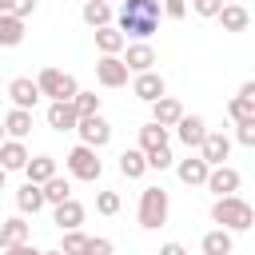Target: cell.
I'll use <instances>...</instances> for the list:
<instances>
[{"mask_svg": "<svg viewBox=\"0 0 255 255\" xmlns=\"http://www.w3.org/2000/svg\"><path fill=\"white\" fill-rule=\"evenodd\" d=\"M159 0H124V8H120V36L128 40V36H135L139 44L159 28Z\"/></svg>", "mask_w": 255, "mask_h": 255, "instance_id": "6da1fadb", "label": "cell"}, {"mask_svg": "<svg viewBox=\"0 0 255 255\" xmlns=\"http://www.w3.org/2000/svg\"><path fill=\"white\" fill-rule=\"evenodd\" d=\"M211 219H215L223 231H247V227L255 223V211H251V203H247L243 195H219V199L211 203Z\"/></svg>", "mask_w": 255, "mask_h": 255, "instance_id": "7a4b0ae2", "label": "cell"}, {"mask_svg": "<svg viewBox=\"0 0 255 255\" xmlns=\"http://www.w3.org/2000/svg\"><path fill=\"white\" fill-rule=\"evenodd\" d=\"M36 88H40V96H48L52 104H72V96L80 92L76 76H72V72H60V68H44V72L36 76Z\"/></svg>", "mask_w": 255, "mask_h": 255, "instance_id": "3957f363", "label": "cell"}, {"mask_svg": "<svg viewBox=\"0 0 255 255\" xmlns=\"http://www.w3.org/2000/svg\"><path fill=\"white\" fill-rule=\"evenodd\" d=\"M167 211H171V199H167V191L163 187H143L139 191V227H147V231H155V227H163L167 223Z\"/></svg>", "mask_w": 255, "mask_h": 255, "instance_id": "277c9868", "label": "cell"}, {"mask_svg": "<svg viewBox=\"0 0 255 255\" xmlns=\"http://www.w3.org/2000/svg\"><path fill=\"white\" fill-rule=\"evenodd\" d=\"M68 171H72V179H84V183H96L100 175H104V163L96 159V151L92 147H72L68 151Z\"/></svg>", "mask_w": 255, "mask_h": 255, "instance_id": "5b68a950", "label": "cell"}, {"mask_svg": "<svg viewBox=\"0 0 255 255\" xmlns=\"http://www.w3.org/2000/svg\"><path fill=\"white\" fill-rule=\"evenodd\" d=\"M76 131H80V143L92 147V151H100V147L112 143V124H108L104 116H84V120L76 124Z\"/></svg>", "mask_w": 255, "mask_h": 255, "instance_id": "8992f818", "label": "cell"}, {"mask_svg": "<svg viewBox=\"0 0 255 255\" xmlns=\"http://www.w3.org/2000/svg\"><path fill=\"white\" fill-rule=\"evenodd\" d=\"M239 183H243V175H239L235 167H227V163L211 167V171H207V179H203V187H207V191H215V199H219V195H235V191H239Z\"/></svg>", "mask_w": 255, "mask_h": 255, "instance_id": "52a82bcc", "label": "cell"}, {"mask_svg": "<svg viewBox=\"0 0 255 255\" xmlns=\"http://www.w3.org/2000/svg\"><path fill=\"white\" fill-rule=\"evenodd\" d=\"M128 76H131V72L124 68L120 56H100V60H96V80H100L104 88H124Z\"/></svg>", "mask_w": 255, "mask_h": 255, "instance_id": "ba28073f", "label": "cell"}, {"mask_svg": "<svg viewBox=\"0 0 255 255\" xmlns=\"http://www.w3.org/2000/svg\"><path fill=\"white\" fill-rule=\"evenodd\" d=\"M8 100H12V108H24V112H32L36 104H40V88H36V80H28V76H16L8 88Z\"/></svg>", "mask_w": 255, "mask_h": 255, "instance_id": "9c48e42d", "label": "cell"}, {"mask_svg": "<svg viewBox=\"0 0 255 255\" xmlns=\"http://www.w3.org/2000/svg\"><path fill=\"white\" fill-rule=\"evenodd\" d=\"M227 155H231V139H227L223 131H207L203 143H199V159H203L207 167H219Z\"/></svg>", "mask_w": 255, "mask_h": 255, "instance_id": "30bf717a", "label": "cell"}, {"mask_svg": "<svg viewBox=\"0 0 255 255\" xmlns=\"http://www.w3.org/2000/svg\"><path fill=\"white\" fill-rule=\"evenodd\" d=\"M131 92H135L143 104H155L159 96H167V84H163V76L151 68V72H139V76L131 80Z\"/></svg>", "mask_w": 255, "mask_h": 255, "instance_id": "8fae6325", "label": "cell"}, {"mask_svg": "<svg viewBox=\"0 0 255 255\" xmlns=\"http://www.w3.org/2000/svg\"><path fill=\"white\" fill-rule=\"evenodd\" d=\"M175 135H179V143L183 147H199L203 143V135H207V120L203 116H179V124H175Z\"/></svg>", "mask_w": 255, "mask_h": 255, "instance_id": "7c38bea8", "label": "cell"}, {"mask_svg": "<svg viewBox=\"0 0 255 255\" xmlns=\"http://www.w3.org/2000/svg\"><path fill=\"white\" fill-rule=\"evenodd\" d=\"M120 60H124L128 72L139 76V72H151V64H155V48H151V44H128Z\"/></svg>", "mask_w": 255, "mask_h": 255, "instance_id": "4fadbf2b", "label": "cell"}, {"mask_svg": "<svg viewBox=\"0 0 255 255\" xmlns=\"http://www.w3.org/2000/svg\"><path fill=\"white\" fill-rule=\"evenodd\" d=\"M179 116H183V104L175 100V96H159L155 104H151V124H159V128H175L179 124Z\"/></svg>", "mask_w": 255, "mask_h": 255, "instance_id": "5bb4252c", "label": "cell"}, {"mask_svg": "<svg viewBox=\"0 0 255 255\" xmlns=\"http://www.w3.org/2000/svg\"><path fill=\"white\" fill-rule=\"evenodd\" d=\"M84 215H88V211H84L80 199H64V203H56V211H52V219H56L60 231H80Z\"/></svg>", "mask_w": 255, "mask_h": 255, "instance_id": "9a60e30c", "label": "cell"}, {"mask_svg": "<svg viewBox=\"0 0 255 255\" xmlns=\"http://www.w3.org/2000/svg\"><path fill=\"white\" fill-rule=\"evenodd\" d=\"M28 235H32V223H28L24 215L4 219V223H0V251H8V247H16V243H28Z\"/></svg>", "mask_w": 255, "mask_h": 255, "instance_id": "2e32d148", "label": "cell"}, {"mask_svg": "<svg viewBox=\"0 0 255 255\" xmlns=\"http://www.w3.org/2000/svg\"><path fill=\"white\" fill-rule=\"evenodd\" d=\"M28 159H32V155H28L24 139H4V143H0V167H4V171H24Z\"/></svg>", "mask_w": 255, "mask_h": 255, "instance_id": "e0dca14e", "label": "cell"}, {"mask_svg": "<svg viewBox=\"0 0 255 255\" xmlns=\"http://www.w3.org/2000/svg\"><path fill=\"white\" fill-rule=\"evenodd\" d=\"M215 20L223 24V32H247V24H251V12H247L243 4H223Z\"/></svg>", "mask_w": 255, "mask_h": 255, "instance_id": "ac0fdd59", "label": "cell"}, {"mask_svg": "<svg viewBox=\"0 0 255 255\" xmlns=\"http://www.w3.org/2000/svg\"><path fill=\"white\" fill-rule=\"evenodd\" d=\"M76 124H80V116L72 104H48V128L52 131H76Z\"/></svg>", "mask_w": 255, "mask_h": 255, "instance_id": "d6986e66", "label": "cell"}, {"mask_svg": "<svg viewBox=\"0 0 255 255\" xmlns=\"http://www.w3.org/2000/svg\"><path fill=\"white\" fill-rule=\"evenodd\" d=\"M207 171H211V167H207L199 155H191V159H179V163H175V175H179V183H187V187H199V183L207 179Z\"/></svg>", "mask_w": 255, "mask_h": 255, "instance_id": "ffe728a7", "label": "cell"}, {"mask_svg": "<svg viewBox=\"0 0 255 255\" xmlns=\"http://www.w3.org/2000/svg\"><path fill=\"white\" fill-rule=\"evenodd\" d=\"M96 48H100V56H120L124 48H128V40L120 36V28H96Z\"/></svg>", "mask_w": 255, "mask_h": 255, "instance_id": "44dd1931", "label": "cell"}, {"mask_svg": "<svg viewBox=\"0 0 255 255\" xmlns=\"http://www.w3.org/2000/svg\"><path fill=\"white\" fill-rule=\"evenodd\" d=\"M28 131H32V112L12 108V112L4 116V135H8V139H24Z\"/></svg>", "mask_w": 255, "mask_h": 255, "instance_id": "7402d4cb", "label": "cell"}, {"mask_svg": "<svg viewBox=\"0 0 255 255\" xmlns=\"http://www.w3.org/2000/svg\"><path fill=\"white\" fill-rule=\"evenodd\" d=\"M24 175H28V183H48L56 175V159L52 155H32L24 163Z\"/></svg>", "mask_w": 255, "mask_h": 255, "instance_id": "603a6c76", "label": "cell"}, {"mask_svg": "<svg viewBox=\"0 0 255 255\" xmlns=\"http://www.w3.org/2000/svg\"><path fill=\"white\" fill-rule=\"evenodd\" d=\"M16 207H20V215H36V211H44L40 183H24V187L16 191Z\"/></svg>", "mask_w": 255, "mask_h": 255, "instance_id": "cb8c5ba5", "label": "cell"}, {"mask_svg": "<svg viewBox=\"0 0 255 255\" xmlns=\"http://www.w3.org/2000/svg\"><path fill=\"white\" fill-rule=\"evenodd\" d=\"M24 40V20H16L12 12H0V48H16Z\"/></svg>", "mask_w": 255, "mask_h": 255, "instance_id": "d4e9b609", "label": "cell"}, {"mask_svg": "<svg viewBox=\"0 0 255 255\" xmlns=\"http://www.w3.org/2000/svg\"><path fill=\"white\" fill-rule=\"evenodd\" d=\"M143 171H147V159H143V151H139V147H128V151L120 155V175H124V179H139Z\"/></svg>", "mask_w": 255, "mask_h": 255, "instance_id": "484cf974", "label": "cell"}, {"mask_svg": "<svg viewBox=\"0 0 255 255\" xmlns=\"http://www.w3.org/2000/svg\"><path fill=\"white\" fill-rule=\"evenodd\" d=\"M40 195H44V203H64V199H72V183L64 179V175H52L48 183H40Z\"/></svg>", "mask_w": 255, "mask_h": 255, "instance_id": "4316f807", "label": "cell"}, {"mask_svg": "<svg viewBox=\"0 0 255 255\" xmlns=\"http://www.w3.org/2000/svg\"><path fill=\"white\" fill-rule=\"evenodd\" d=\"M231 247H235V239L223 227H215V231L203 235V255H231Z\"/></svg>", "mask_w": 255, "mask_h": 255, "instance_id": "83f0119b", "label": "cell"}, {"mask_svg": "<svg viewBox=\"0 0 255 255\" xmlns=\"http://www.w3.org/2000/svg\"><path fill=\"white\" fill-rule=\"evenodd\" d=\"M80 16H84L88 28H108V24H112V8L100 4V0H84V12H80Z\"/></svg>", "mask_w": 255, "mask_h": 255, "instance_id": "f1b7e54d", "label": "cell"}, {"mask_svg": "<svg viewBox=\"0 0 255 255\" xmlns=\"http://www.w3.org/2000/svg\"><path fill=\"white\" fill-rule=\"evenodd\" d=\"M155 147H167V128L143 124V128H139V151L147 155V151H155Z\"/></svg>", "mask_w": 255, "mask_h": 255, "instance_id": "f546056e", "label": "cell"}, {"mask_svg": "<svg viewBox=\"0 0 255 255\" xmlns=\"http://www.w3.org/2000/svg\"><path fill=\"white\" fill-rule=\"evenodd\" d=\"M72 108H76L80 120H84V116H100V96H96V92H76V96H72Z\"/></svg>", "mask_w": 255, "mask_h": 255, "instance_id": "4dcf8cb0", "label": "cell"}, {"mask_svg": "<svg viewBox=\"0 0 255 255\" xmlns=\"http://www.w3.org/2000/svg\"><path fill=\"white\" fill-rule=\"evenodd\" d=\"M227 116H231L235 124H243V120H255V100H243V96H235V100L227 104Z\"/></svg>", "mask_w": 255, "mask_h": 255, "instance_id": "1f68e13d", "label": "cell"}, {"mask_svg": "<svg viewBox=\"0 0 255 255\" xmlns=\"http://www.w3.org/2000/svg\"><path fill=\"white\" fill-rule=\"evenodd\" d=\"M84 247H88V235L84 231H64V243L56 251L60 255H84Z\"/></svg>", "mask_w": 255, "mask_h": 255, "instance_id": "d6a6232c", "label": "cell"}, {"mask_svg": "<svg viewBox=\"0 0 255 255\" xmlns=\"http://www.w3.org/2000/svg\"><path fill=\"white\" fill-rule=\"evenodd\" d=\"M96 211L100 215H120V195L116 191H96Z\"/></svg>", "mask_w": 255, "mask_h": 255, "instance_id": "836d02e7", "label": "cell"}, {"mask_svg": "<svg viewBox=\"0 0 255 255\" xmlns=\"http://www.w3.org/2000/svg\"><path fill=\"white\" fill-rule=\"evenodd\" d=\"M143 159H147V167H155V171H163V167L175 163V159H171V147H155V151H147Z\"/></svg>", "mask_w": 255, "mask_h": 255, "instance_id": "e575fe53", "label": "cell"}, {"mask_svg": "<svg viewBox=\"0 0 255 255\" xmlns=\"http://www.w3.org/2000/svg\"><path fill=\"white\" fill-rule=\"evenodd\" d=\"M235 139H239L243 147H255V120H243V124H235Z\"/></svg>", "mask_w": 255, "mask_h": 255, "instance_id": "d590c367", "label": "cell"}, {"mask_svg": "<svg viewBox=\"0 0 255 255\" xmlns=\"http://www.w3.org/2000/svg\"><path fill=\"white\" fill-rule=\"evenodd\" d=\"M116 247H112V239H104V235H88V247H84V255H112Z\"/></svg>", "mask_w": 255, "mask_h": 255, "instance_id": "8d00e7d4", "label": "cell"}, {"mask_svg": "<svg viewBox=\"0 0 255 255\" xmlns=\"http://www.w3.org/2000/svg\"><path fill=\"white\" fill-rule=\"evenodd\" d=\"M159 12H163L167 20H183V16H187V4H183V0H163Z\"/></svg>", "mask_w": 255, "mask_h": 255, "instance_id": "74e56055", "label": "cell"}, {"mask_svg": "<svg viewBox=\"0 0 255 255\" xmlns=\"http://www.w3.org/2000/svg\"><path fill=\"white\" fill-rule=\"evenodd\" d=\"M8 12H12L16 20H28V16L36 12V0H8Z\"/></svg>", "mask_w": 255, "mask_h": 255, "instance_id": "f35d334b", "label": "cell"}, {"mask_svg": "<svg viewBox=\"0 0 255 255\" xmlns=\"http://www.w3.org/2000/svg\"><path fill=\"white\" fill-rule=\"evenodd\" d=\"M191 8H195V16H219L223 0H191Z\"/></svg>", "mask_w": 255, "mask_h": 255, "instance_id": "ab89813d", "label": "cell"}, {"mask_svg": "<svg viewBox=\"0 0 255 255\" xmlns=\"http://www.w3.org/2000/svg\"><path fill=\"white\" fill-rule=\"evenodd\" d=\"M4 255H40V251H36L32 243H16V247H8Z\"/></svg>", "mask_w": 255, "mask_h": 255, "instance_id": "60d3db41", "label": "cell"}, {"mask_svg": "<svg viewBox=\"0 0 255 255\" xmlns=\"http://www.w3.org/2000/svg\"><path fill=\"white\" fill-rule=\"evenodd\" d=\"M159 255H187V247H183V243H163Z\"/></svg>", "mask_w": 255, "mask_h": 255, "instance_id": "b9f144b4", "label": "cell"}, {"mask_svg": "<svg viewBox=\"0 0 255 255\" xmlns=\"http://www.w3.org/2000/svg\"><path fill=\"white\" fill-rule=\"evenodd\" d=\"M239 96H243V100H255V80H243V88H239Z\"/></svg>", "mask_w": 255, "mask_h": 255, "instance_id": "7bdbcfd3", "label": "cell"}, {"mask_svg": "<svg viewBox=\"0 0 255 255\" xmlns=\"http://www.w3.org/2000/svg\"><path fill=\"white\" fill-rule=\"evenodd\" d=\"M4 175H8V171H4V167H0V191H4Z\"/></svg>", "mask_w": 255, "mask_h": 255, "instance_id": "ee69618b", "label": "cell"}, {"mask_svg": "<svg viewBox=\"0 0 255 255\" xmlns=\"http://www.w3.org/2000/svg\"><path fill=\"white\" fill-rule=\"evenodd\" d=\"M0 143H4V120H0Z\"/></svg>", "mask_w": 255, "mask_h": 255, "instance_id": "f6af8a7d", "label": "cell"}, {"mask_svg": "<svg viewBox=\"0 0 255 255\" xmlns=\"http://www.w3.org/2000/svg\"><path fill=\"white\" fill-rule=\"evenodd\" d=\"M0 12H8V0H0Z\"/></svg>", "mask_w": 255, "mask_h": 255, "instance_id": "bcb514c9", "label": "cell"}, {"mask_svg": "<svg viewBox=\"0 0 255 255\" xmlns=\"http://www.w3.org/2000/svg\"><path fill=\"white\" fill-rule=\"evenodd\" d=\"M223 4H243V0H223Z\"/></svg>", "mask_w": 255, "mask_h": 255, "instance_id": "7dc6e473", "label": "cell"}, {"mask_svg": "<svg viewBox=\"0 0 255 255\" xmlns=\"http://www.w3.org/2000/svg\"><path fill=\"white\" fill-rule=\"evenodd\" d=\"M40 255H60V251H40Z\"/></svg>", "mask_w": 255, "mask_h": 255, "instance_id": "c3c4849f", "label": "cell"}, {"mask_svg": "<svg viewBox=\"0 0 255 255\" xmlns=\"http://www.w3.org/2000/svg\"><path fill=\"white\" fill-rule=\"evenodd\" d=\"M100 4H108V0H100Z\"/></svg>", "mask_w": 255, "mask_h": 255, "instance_id": "681fc988", "label": "cell"}, {"mask_svg": "<svg viewBox=\"0 0 255 255\" xmlns=\"http://www.w3.org/2000/svg\"><path fill=\"white\" fill-rule=\"evenodd\" d=\"M0 92H4V84H0Z\"/></svg>", "mask_w": 255, "mask_h": 255, "instance_id": "f907efd6", "label": "cell"}, {"mask_svg": "<svg viewBox=\"0 0 255 255\" xmlns=\"http://www.w3.org/2000/svg\"><path fill=\"white\" fill-rule=\"evenodd\" d=\"M183 4H187V0H183Z\"/></svg>", "mask_w": 255, "mask_h": 255, "instance_id": "816d5d0a", "label": "cell"}]
</instances>
